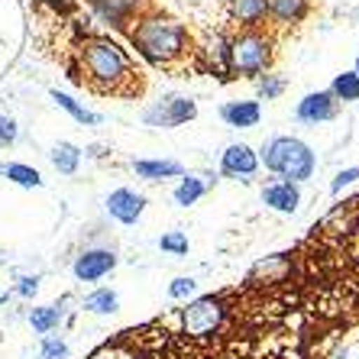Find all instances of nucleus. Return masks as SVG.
Wrapping results in <instances>:
<instances>
[{
  "label": "nucleus",
  "mask_w": 359,
  "mask_h": 359,
  "mask_svg": "<svg viewBox=\"0 0 359 359\" xmlns=\"http://www.w3.org/2000/svg\"><path fill=\"white\" fill-rule=\"evenodd\" d=\"M133 46L142 59L156 65H172L188 52V29L172 17L149 13L133 26Z\"/></svg>",
  "instance_id": "1"
},
{
  "label": "nucleus",
  "mask_w": 359,
  "mask_h": 359,
  "mask_svg": "<svg viewBox=\"0 0 359 359\" xmlns=\"http://www.w3.org/2000/svg\"><path fill=\"white\" fill-rule=\"evenodd\" d=\"M81 72L97 91H123V84L133 78L130 55L114 39H88L81 46Z\"/></svg>",
  "instance_id": "2"
},
{
  "label": "nucleus",
  "mask_w": 359,
  "mask_h": 359,
  "mask_svg": "<svg viewBox=\"0 0 359 359\" xmlns=\"http://www.w3.org/2000/svg\"><path fill=\"white\" fill-rule=\"evenodd\" d=\"M262 162L272 175L285 178V182H308L314 175V168H318V159H314V152L304 140L298 136H276V140L266 142V149H262Z\"/></svg>",
  "instance_id": "3"
},
{
  "label": "nucleus",
  "mask_w": 359,
  "mask_h": 359,
  "mask_svg": "<svg viewBox=\"0 0 359 359\" xmlns=\"http://www.w3.org/2000/svg\"><path fill=\"white\" fill-rule=\"evenodd\" d=\"M272 62V42L259 29H240L226 39V72L233 75H262Z\"/></svg>",
  "instance_id": "4"
},
{
  "label": "nucleus",
  "mask_w": 359,
  "mask_h": 359,
  "mask_svg": "<svg viewBox=\"0 0 359 359\" xmlns=\"http://www.w3.org/2000/svg\"><path fill=\"white\" fill-rule=\"evenodd\" d=\"M224 301L214 298V294H201V298H191L188 304L182 308V327L184 334L194 337V340H208L220 330L224 324Z\"/></svg>",
  "instance_id": "5"
},
{
  "label": "nucleus",
  "mask_w": 359,
  "mask_h": 359,
  "mask_svg": "<svg viewBox=\"0 0 359 359\" xmlns=\"http://www.w3.org/2000/svg\"><path fill=\"white\" fill-rule=\"evenodd\" d=\"M198 117V104H194L191 97H165L159 100V104H152L146 114H142V120L149 126H162V130H172V126H182L188 123V120Z\"/></svg>",
  "instance_id": "6"
},
{
  "label": "nucleus",
  "mask_w": 359,
  "mask_h": 359,
  "mask_svg": "<svg viewBox=\"0 0 359 359\" xmlns=\"http://www.w3.org/2000/svg\"><path fill=\"white\" fill-rule=\"evenodd\" d=\"M220 172L226 178H236V182H250L256 172H259V156L252 146L246 142H233L226 146V152L220 156Z\"/></svg>",
  "instance_id": "7"
},
{
  "label": "nucleus",
  "mask_w": 359,
  "mask_h": 359,
  "mask_svg": "<svg viewBox=\"0 0 359 359\" xmlns=\"http://www.w3.org/2000/svg\"><path fill=\"white\" fill-rule=\"evenodd\" d=\"M114 269H117V252L114 250H84L75 259L72 272H75L78 282H100Z\"/></svg>",
  "instance_id": "8"
},
{
  "label": "nucleus",
  "mask_w": 359,
  "mask_h": 359,
  "mask_svg": "<svg viewBox=\"0 0 359 359\" xmlns=\"http://www.w3.org/2000/svg\"><path fill=\"white\" fill-rule=\"evenodd\" d=\"M142 210H146V198L136 194L133 188H117V191L107 194V214L120 224H136L142 217Z\"/></svg>",
  "instance_id": "9"
},
{
  "label": "nucleus",
  "mask_w": 359,
  "mask_h": 359,
  "mask_svg": "<svg viewBox=\"0 0 359 359\" xmlns=\"http://www.w3.org/2000/svg\"><path fill=\"white\" fill-rule=\"evenodd\" d=\"M294 114H298L301 123L318 126V123H324V120H334L337 100H334L330 91H311L298 100V110H294Z\"/></svg>",
  "instance_id": "10"
},
{
  "label": "nucleus",
  "mask_w": 359,
  "mask_h": 359,
  "mask_svg": "<svg viewBox=\"0 0 359 359\" xmlns=\"http://www.w3.org/2000/svg\"><path fill=\"white\" fill-rule=\"evenodd\" d=\"M226 17L240 29H259L269 17V0H226Z\"/></svg>",
  "instance_id": "11"
},
{
  "label": "nucleus",
  "mask_w": 359,
  "mask_h": 359,
  "mask_svg": "<svg viewBox=\"0 0 359 359\" xmlns=\"http://www.w3.org/2000/svg\"><path fill=\"white\" fill-rule=\"evenodd\" d=\"M262 204L272 210H278V214H294L301 204V191L294 182H272L262 188Z\"/></svg>",
  "instance_id": "12"
},
{
  "label": "nucleus",
  "mask_w": 359,
  "mask_h": 359,
  "mask_svg": "<svg viewBox=\"0 0 359 359\" xmlns=\"http://www.w3.org/2000/svg\"><path fill=\"white\" fill-rule=\"evenodd\" d=\"M220 117L226 126H236V130H250L262 120V107L259 100H230L220 107Z\"/></svg>",
  "instance_id": "13"
},
{
  "label": "nucleus",
  "mask_w": 359,
  "mask_h": 359,
  "mask_svg": "<svg viewBox=\"0 0 359 359\" xmlns=\"http://www.w3.org/2000/svg\"><path fill=\"white\" fill-rule=\"evenodd\" d=\"M88 7L94 10V17L100 23H110V26H117V29H123L133 20V10L126 7V0H88Z\"/></svg>",
  "instance_id": "14"
},
{
  "label": "nucleus",
  "mask_w": 359,
  "mask_h": 359,
  "mask_svg": "<svg viewBox=\"0 0 359 359\" xmlns=\"http://www.w3.org/2000/svg\"><path fill=\"white\" fill-rule=\"evenodd\" d=\"M65 320V301H55V304H39V308L29 311V327L33 334H46L49 337L52 330H59V324Z\"/></svg>",
  "instance_id": "15"
},
{
  "label": "nucleus",
  "mask_w": 359,
  "mask_h": 359,
  "mask_svg": "<svg viewBox=\"0 0 359 359\" xmlns=\"http://www.w3.org/2000/svg\"><path fill=\"white\" fill-rule=\"evenodd\" d=\"M133 172L146 182H162V178H178L184 168L175 159H140L133 162Z\"/></svg>",
  "instance_id": "16"
},
{
  "label": "nucleus",
  "mask_w": 359,
  "mask_h": 359,
  "mask_svg": "<svg viewBox=\"0 0 359 359\" xmlns=\"http://www.w3.org/2000/svg\"><path fill=\"white\" fill-rule=\"evenodd\" d=\"M81 308L88 311V314H117L120 311V294L114 292V288H97V292H91L81 301Z\"/></svg>",
  "instance_id": "17"
},
{
  "label": "nucleus",
  "mask_w": 359,
  "mask_h": 359,
  "mask_svg": "<svg viewBox=\"0 0 359 359\" xmlns=\"http://www.w3.org/2000/svg\"><path fill=\"white\" fill-rule=\"evenodd\" d=\"M269 17L278 23H298L308 17V0H269Z\"/></svg>",
  "instance_id": "18"
},
{
  "label": "nucleus",
  "mask_w": 359,
  "mask_h": 359,
  "mask_svg": "<svg viewBox=\"0 0 359 359\" xmlns=\"http://www.w3.org/2000/svg\"><path fill=\"white\" fill-rule=\"evenodd\" d=\"M49 159H52V165L59 168L62 175H75L78 165H81V149L72 146V142H59V146L49 152Z\"/></svg>",
  "instance_id": "19"
},
{
  "label": "nucleus",
  "mask_w": 359,
  "mask_h": 359,
  "mask_svg": "<svg viewBox=\"0 0 359 359\" xmlns=\"http://www.w3.org/2000/svg\"><path fill=\"white\" fill-rule=\"evenodd\" d=\"M4 172V178L13 184H20V188H42V175L36 172L33 165H23V162H10V165L0 168Z\"/></svg>",
  "instance_id": "20"
},
{
  "label": "nucleus",
  "mask_w": 359,
  "mask_h": 359,
  "mask_svg": "<svg viewBox=\"0 0 359 359\" xmlns=\"http://www.w3.org/2000/svg\"><path fill=\"white\" fill-rule=\"evenodd\" d=\"M330 94H334L337 104H353V100H359V75L356 72L337 75L334 84H330Z\"/></svg>",
  "instance_id": "21"
},
{
  "label": "nucleus",
  "mask_w": 359,
  "mask_h": 359,
  "mask_svg": "<svg viewBox=\"0 0 359 359\" xmlns=\"http://www.w3.org/2000/svg\"><path fill=\"white\" fill-rule=\"evenodd\" d=\"M204 191H208V184L201 182V178H194V175H188V178H182L178 182V188H175V204L178 208H191V204H198L201 198H204Z\"/></svg>",
  "instance_id": "22"
},
{
  "label": "nucleus",
  "mask_w": 359,
  "mask_h": 359,
  "mask_svg": "<svg viewBox=\"0 0 359 359\" xmlns=\"http://www.w3.org/2000/svg\"><path fill=\"white\" fill-rule=\"evenodd\" d=\"M52 100L59 104L62 110H68L72 117L78 120V123H88V126H94V123H100V117L94 114V110H88V107H81L75 97H68V94H62V91H52Z\"/></svg>",
  "instance_id": "23"
},
{
  "label": "nucleus",
  "mask_w": 359,
  "mask_h": 359,
  "mask_svg": "<svg viewBox=\"0 0 359 359\" xmlns=\"http://www.w3.org/2000/svg\"><path fill=\"white\" fill-rule=\"evenodd\" d=\"M159 250L168 252V256H188V236L182 230H168V233L159 236Z\"/></svg>",
  "instance_id": "24"
},
{
  "label": "nucleus",
  "mask_w": 359,
  "mask_h": 359,
  "mask_svg": "<svg viewBox=\"0 0 359 359\" xmlns=\"http://www.w3.org/2000/svg\"><path fill=\"white\" fill-rule=\"evenodd\" d=\"M39 356L42 359H68V343L62 337H42V346H39Z\"/></svg>",
  "instance_id": "25"
},
{
  "label": "nucleus",
  "mask_w": 359,
  "mask_h": 359,
  "mask_svg": "<svg viewBox=\"0 0 359 359\" xmlns=\"http://www.w3.org/2000/svg\"><path fill=\"white\" fill-rule=\"evenodd\" d=\"M194 292H198V282H194V278H184V276L168 285V298H175V301H191Z\"/></svg>",
  "instance_id": "26"
},
{
  "label": "nucleus",
  "mask_w": 359,
  "mask_h": 359,
  "mask_svg": "<svg viewBox=\"0 0 359 359\" xmlns=\"http://www.w3.org/2000/svg\"><path fill=\"white\" fill-rule=\"evenodd\" d=\"M91 359H136V353L130 346H123V343H107V346L94 350Z\"/></svg>",
  "instance_id": "27"
},
{
  "label": "nucleus",
  "mask_w": 359,
  "mask_h": 359,
  "mask_svg": "<svg viewBox=\"0 0 359 359\" xmlns=\"http://www.w3.org/2000/svg\"><path fill=\"white\" fill-rule=\"evenodd\" d=\"M282 91H285V81H282L278 75H262V78H259V97L276 100Z\"/></svg>",
  "instance_id": "28"
},
{
  "label": "nucleus",
  "mask_w": 359,
  "mask_h": 359,
  "mask_svg": "<svg viewBox=\"0 0 359 359\" xmlns=\"http://www.w3.org/2000/svg\"><path fill=\"white\" fill-rule=\"evenodd\" d=\"M13 292H17L20 298H36V294H39V276H23V278H17Z\"/></svg>",
  "instance_id": "29"
},
{
  "label": "nucleus",
  "mask_w": 359,
  "mask_h": 359,
  "mask_svg": "<svg viewBox=\"0 0 359 359\" xmlns=\"http://www.w3.org/2000/svg\"><path fill=\"white\" fill-rule=\"evenodd\" d=\"M17 120L7 117V114H0V146H10V142H17Z\"/></svg>",
  "instance_id": "30"
},
{
  "label": "nucleus",
  "mask_w": 359,
  "mask_h": 359,
  "mask_svg": "<svg viewBox=\"0 0 359 359\" xmlns=\"http://www.w3.org/2000/svg\"><path fill=\"white\" fill-rule=\"evenodd\" d=\"M356 178H359V165H353V168H343L340 175L334 178V184H330V191H334V194H340L343 188H350V184L356 182Z\"/></svg>",
  "instance_id": "31"
},
{
  "label": "nucleus",
  "mask_w": 359,
  "mask_h": 359,
  "mask_svg": "<svg viewBox=\"0 0 359 359\" xmlns=\"http://www.w3.org/2000/svg\"><path fill=\"white\" fill-rule=\"evenodd\" d=\"M142 4H146V0H126V7L133 10V13H136V10H140V7H142Z\"/></svg>",
  "instance_id": "32"
},
{
  "label": "nucleus",
  "mask_w": 359,
  "mask_h": 359,
  "mask_svg": "<svg viewBox=\"0 0 359 359\" xmlns=\"http://www.w3.org/2000/svg\"><path fill=\"white\" fill-rule=\"evenodd\" d=\"M7 298H10L7 292H0V304H7Z\"/></svg>",
  "instance_id": "33"
},
{
  "label": "nucleus",
  "mask_w": 359,
  "mask_h": 359,
  "mask_svg": "<svg viewBox=\"0 0 359 359\" xmlns=\"http://www.w3.org/2000/svg\"><path fill=\"white\" fill-rule=\"evenodd\" d=\"M36 4H59V0H36Z\"/></svg>",
  "instance_id": "34"
},
{
  "label": "nucleus",
  "mask_w": 359,
  "mask_h": 359,
  "mask_svg": "<svg viewBox=\"0 0 359 359\" xmlns=\"http://www.w3.org/2000/svg\"><path fill=\"white\" fill-rule=\"evenodd\" d=\"M356 75H359V59H356Z\"/></svg>",
  "instance_id": "35"
}]
</instances>
